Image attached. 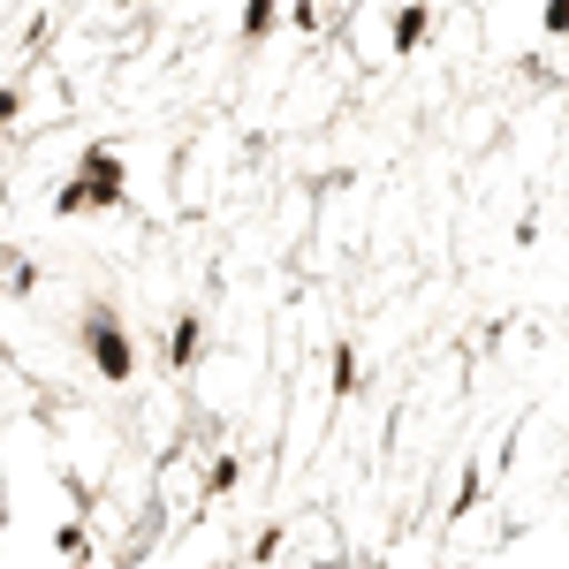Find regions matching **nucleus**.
Here are the masks:
<instances>
[{
	"instance_id": "11",
	"label": "nucleus",
	"mask_w": 569,
	"mask_h": 569,
	"mask_svg": "<svg viewBox=\"0 0 569 569\" xmlns=\"http://www.w3.org/2000/svg\"><path fill=\"white\" fill-rule=\"evenodd\" d=\"M281 23H289V31H305V39H319V31H335V16H327L319 0H305V8H289Z\"/></svg>"
},
{
	"instance_id": "2",
	"label": "nucleus",
	"mask_w": 569,
	"mask_h": 569,
	"mask_svg": "<svg viewBox=\"0 0 569 569\" xmlns=\"http://www.w3.org/2000/svg\"><path fill=\"white\" fill-rule=\"evenodd\" d=\"M69 342H77V357H84L107 388H130L137 380V335L122 327V305H114V297H91V305L77 311V335H69Z\"/></svg>"
},
{
	"instance_id": "8",
	"label": "nucleus",
	"mask_w": 569,
	"mask_h": 569,
	"mask_svg": "<svg viewBox=\"0 0 569 569\" xmlns=\"http://www.w3.org/2000/svg\"><path fill=\"white\" fill-rule=\"evenodd\" d=\"M281 31V0H243V16H236V39L243 46H266Z\"/></svg>"
},
{
	"instance_id": "1",
	"label": "nucleus",
	"mask_w": 569,
	"mask_h": 569,
	"mask_svg": "<svg viewBox=\"0 0 569 569\" xmlns=\"http://www.w3.org/2000/svg\"><path fill=\"white\" fill-rule=\"evenodd\" d=\"M130 206V160H122V144L114 137H91L84 152H77V168L61 176L53 190V220H91V213H122Z\"/></svg>"
},
{
	"instance_id": "3",
	"label": "nucleus",
	"mask_w": 569,
	"mask_h": 569,
	"mask_svg": "<svg viewBox=\"0 0 569 569\" xmlns=\"http://www.w3.org/2000/svg\"><path fill=\"white\" fill-rule=\"evenodd\" d=\"M206 342H213L206 311H198V305H182V311H176V327H168V372H176V380H190V372L206 365Z\"/></svg>"
},
{
	"instance_id": "4",
	"label": "nucleus",
	"mask_w": 569,
	"mask_h": 569,
	"mask_svg": "<svg viewBox=\"0 0 569 569\" xmlns=\"http://www.w3.org/2000/svg\"><path fill=\"white\" fill-rule=\"evenodd\" d=\"M440 31V8H395V23H388V53L395 61H410V53H426Z\"/></svg>"
},
{
	"instance_id": "10",
	"label": "nucleus",
	"mask_w": 569,
	"mask_h": 569,
	"mask_svg": "<svg viewBox=\"0 0 569 569\" xmlns=\"http://www.w3.org/2000/svg\"><path fill=\"white\" fill-rule=\"evenodd\" d=\"M0 289H8V297H31V289H39V259H8L0 266Z\"/></svg>"
},
{
	"instance_id": "5",
	"label": "nucleus",
	"mask_w": 569,
	"mask_h": 569,
	"mask_svg": "<svg viewBox=\"0 0 569 569\" xmlns=\"http://www.w3.org/2000/svg\"><path fill=\"white\" fill-rule=\"evenodd\" d=\"M357 388H365V357H357V342H335V350H327V395L350 402Z\"/></svg>"
},
{
	"instance_id": "12",
	"label": "nucleus",
	"mask_w": 569,
	"mask_h": 569,
	"mask_svg": "<svg viewBox=\"0 0 569 569\" xmlns=\"http://www.w3.org/2000/svg\"><path fill=\"white\" fill-rule=\"evenodd\" d=\"M8 122H23V69L0 84V130H8Z\"/></svg>"
},
{
	"instance_id": "9",
	"label": "nucleus",
	"mask_w": 569,
	"mask_h": 569,
	"mask_svg": "<svg viewBox=\"0 0 569 569\" xmlns=\"http://www.w3.org/2000/svg\"><path fill=\"white\" fill-rule=\"evenodd\" d=\"M53 562L61 569H91V531L69 517V525H53Z\"/></svg>"
},
{
	"instance_id": "6",
	"label": "nucleus",
	"mask_w": 569,
	"mask_h": 569,
	"mask_svg": "<svg viewBox=\"0 0 569 569\" xmlns=\"http://www.w3.org/2000/svg\"><path fill=\"white\" fill-rule=\"evenodd\" d=\"M479 501H486V463L471 456V463H463V479H456V501L440 509V531H456L463 517H471V509H479Z\"/></svg>"
},
{
	"instance_id": "13",
	"label": "nucleus",
	"mask_w": 569,
	"mask_h": 569,
	"mask_svg": "<svg viewBox=\"0 0 569 569\" xmlns=\"http://www.w3.org/2000/svg\"><path fill=\"white\" fill-rule=\"evenodd\" d=\"M539 39H569V0H547L539 8Z\"/></svg>"
},
{
	"instance_id": "7",
	"label": "nucleus",
	"mask_w": 569,
	"mask_h": 569,
	"mask_svg": "<svg viewBox=\"0 0 569 569\" xmlns=\"http://www.w3.org/2000/svg\"><path fill=\"white\" fill-rule=\"evenodd\" d=\"M236 486H243V448H220L206 463V479H198V501H228Z\"/></svg>"
}]
</instances>
